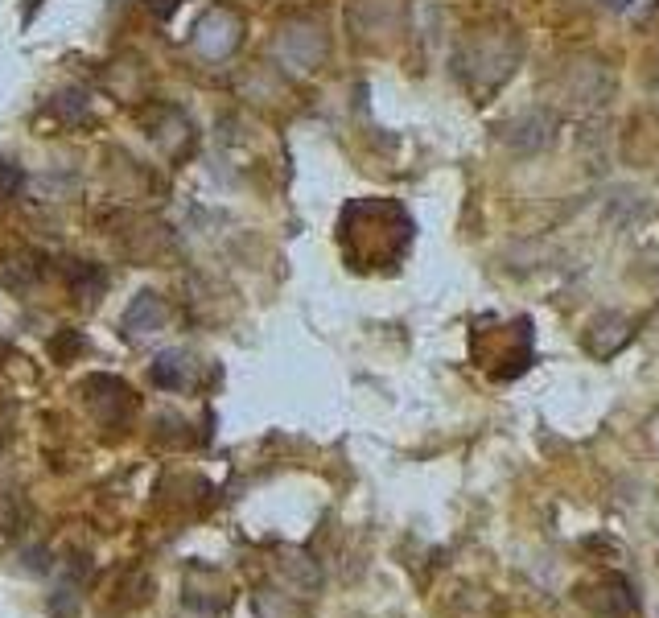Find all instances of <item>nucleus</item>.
<instances>
[{"label": "nucleus", "instance_id": "20e7f679", "mask_svg": "<svg viewBox=\"0 0 659 618\" xmlns=\"http://www.w3.org/2000/svg\"><path fill=\"white\" fill-rule=\"evenodd\" d=\"M173 5H178V0H157V5H153V9H157L161 17H169V13H173Z\"/></svg>", "mask_w": 659, "mask_h": 618}, {"label": "nucleus", "instance_id": "f03ea898", "mask_svg": "<svg viewBox=\"0 0 659 618\" xmlns=\"http://www.w3.org/2000/svg\"><path fill=\"white\" fill-rule=\"evenodd\" d=\"M276 54H281L293 71H309L318 66V58L326 54V38L318 25H285L281 38H276Z\"/></svg>", "mask_w": 659, "mask_h": 618}, {"label": "nucleus", "instance_id": "7ed1b4c3", "mask_svg": "<svg viewBox=\"0 0 659 618\" xmlns=\"http://www.w3.org/2000/svg\"><path fill=\"white\" fill-rule=\"evenodd\" d=\"M25 186V174H21V165L13 161H0V198H17Z\"/></svg>", "mask_w": 659, "mask_h": 618}, {"label": "nucleus", "instance_id": "f257e3e1", "mask_svg": "<svg viewBox=\"0 0 659 618\" xmlns=\"http://www.w3.org/2000/svg\"><path fill=\"white\" fill-rule=\"evenodd\" d=\"M239 46V21L227 9H211L194 25V50L202 58H227Z\"/></svg>", "mask_w": 659, "mask_h": 618}]
</instances>
